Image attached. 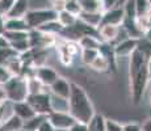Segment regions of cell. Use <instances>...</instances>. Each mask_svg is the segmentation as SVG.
Returning a JSON list of instances; mask_svg holds the SVG:
<instances>
[{
	"label": "cell",
	"instance_id": "1",
	"mask_svg": "<svg viewBox=\"0 0 151 131\" xmlns=\"http://www.w3.org/2000/svg\"><path fill=\"white\" fill-rule=\"evenodd\" d=\"M129 83H130V94L133 102L139 104L143 97L145 89L147 88L150 79L147 74L146 60L147 57L141 49H135L129 55Z\"/></svg>",
	"mask_w": 151,
	"mask_h": 131
},
{
	"label": "cell",
	"instance_id": "2",
	"mask_svg": "<svg viewBox=\"0 0 151 131\" xmlns=\"http://www.w3.org/2000/svg\"><path fill=\"white\" fill-rule=\"evenodd\" d=\"M67 100L68 113L75 118V121L88 125L95 117V107L83 87L76 83H71V91Z\"/></svg>",
	"mask_w": 151,
	"mask_h": 131
},
{
	"label": "cell",
	"instance_id": "3",
	"mask_svg": "<svg viewBox=\"0 0 151 131\" xmlns=\"http://www.w3.org/2000/svg\"><path fill=\"white\" fill-rule=\"evenodd\" d=\"M3 87H4L8 102L14 104V102L27 101L29 92H28V79L25 76H22V75L12 76Z\"/></svg>",
	"mask_w": 151,
	"mask_h": 131
},
{
	"label": "cell",
	"instance_id": "4",
	"mask_svg": "<svg viewBox=\"0 0 151 131\" xmlns=\"http://www.w3.org/2000/svg\"><path fill=\"white\" fill-rule=\"evenodd\" d=\"M58 12H55L53 8H43V9H30L25 14L24 20L30 29H38L40 26L45 25L46 22H50L57 20Z\"/></svg>",
	"mask_w": 151,
	"mask_h": 131
},
{
	"label": "cell",
	"instance_id": "5",
	"mask_svg": "<svg viewBox=\"0 0 151 131\" xmlns=\"http://www.w3.org/2000/svg\"><path fill=\"white\" fill-rule=\"evenodd\" d=\"M27 102L30 105V107L34 110L36 114L49 115L51 113L50 93H47V92L36 93V94H29L27 97Z\"/></svg>",
	"mask_w": 151,
	"mask_h": 131
},
{
	"label": "cell",
	"instance_id": "6",
	"mask_svg": "<svg viewBox=\"0 0 151 131\" xmlns=\"http://www.w3.org/2000/svg\"><path fill=\"white\" fill-rule=\"evenodd\" d=\"M47 121L53 125L54 129L70 130L75 123V118L68 112H51L47 115Z\"/></svg>",
	"mask_w": 151,
	"mask_h": 131
},
{
	"label": "cell",
	"instance_id": "7",
	"mask_svg": "<svg viewBox=\"0 0 151 131\" xmlns=\"http://www.w3.org/2000/svg\"><path fill=\"white\" fill-rule=\"evenodd\" d=\"M33 76L45 87H50L51 84L59 77V75H58L57 71H55L54 68H51V67L41 66V67H36V68H34Z\"/></svg>",
	"mask_w": 151,
	"mask_h": 131
},
{
	"label": "cell",
	"instance_id": "8",
	"mask_svg": "<svg viewBox=\"0 0 151 131\" xmlns=\"http://www.w3.org/2000/svg\"><path fill=\"white\" fill-rule=\"evenodd\" d=\"M138 43H139V39L130 38V37L122 39L121 42H118L117 45L114 46V57L116 58L129 57V55L138 47Z\"/></svg>",
	"mask_w": 151,
	"mask_h": 131
},
{
	"label": "cell",
	"instance_id": "9",
	"mask_svg": "<svg viewBox=\"0 0 151 131\" xmlns=\"http://www.w3.org/2000/svg\"><path fill=\"white\" fill-rule=\"evenodd\" d=\"M124 17H125L124 8H120V7L112 8V9L103 12V17H101V24L100 25L108 24V25L121 26V24H122V21H124Z\"/></svg>",
	"mask_w": 151,
	"mask_h": 131
},
{
	"label": "cell",
	"instance_id": "10",
	"mask_svg": "<svg viewBox=\"0 0 151 131\" xmlns=\"http://www.w3.org/2000/svg\"><path fill=\"white\" fill-rule=\"evenodd\" d=\"M120 28L121 26L117 25H100L97 28L99 38H100L101 42L113 43L114 41H117V37L120 34Z\"/></svg>",
	"mask_w": 151,
	"mask_h": 131
},
{
	"label": "cell",
	"instance_id": "11",
	"mask_svg": "<svg viewBox=\"0 0 151 131\" xmlns=\"http://www.w3.org/2000/svg\"><path fill=\"white\" fill-rule=\"evenodd\" d=\"M70 91H71V83L68 80H66L65 77H58L50 85V93L54 96L62 98H68Z\"/></svg>",
	"mask_w": 151,
	"mask_h": 131
},
{
	"label": "cell",
	"instance_id": "12",
	"mask_svg": "<svg viewBox=\"0 0 151 131\" xmlns=\"http://www.w3.org/2000/svg\"><path fill=\"white\" fill-rule=\"evenodd\" d=\"M12 105V112L13 114H16L19 118H21L22 121H28V119H30L32 117H34L36 115V113H34V110L30 107V105H29L27 101H21V102H14V104H11Z\"/></svg>",
	"mask_w": 151,
	"mask_h": 131
},
{
	"label": "cell",
	"instance_id": "13",
	"mask_svg": "<svg viewBox=\"0 0 151 131\" xmlns=\"http://www.w3.org/2000/svg\"><path fill=\"white\" fill-rule=\"evenodd\" d=\"M29 11V1L28 0H14L12 8L5 17L7 19H24L25 14Z\"/></svg>",
	"mask_w": 151,
	"mask_h": 131
},
{
	"label": "cell",
	"instance_id": "14",
	"mask_svg": "<svg viewBox=\"0 0 151 131\" xmlns=\"http://www.w3.org/2000/svg\"><path fill=\"white\" fill-rule=\"evenodd\" d=\"M1 25L4 30L9 31H29L27 21L24 19H4L1 20Z\"/></svg>",
	"mask_w": 151,
	"mask_h": 131
},
{
	"label": "cell",
	"instance_id": "15",
	"mask_svg": "<svg viewBox=\"0 0 151 131\" xmlns=\"http://www.w3.org/2000/svg\"><path fill=\"white\" fill-rule=\"evenodd\" d=\"M55 47H57V51H58V57H59V60L63 66H70L74 60V57L71 55V52L68 51L67 46H66V39H63L60 37V42L59 41H55Z\"/></svg>",
	"mask_w": 151,
	"mask_h": 131
},
{
	"label": "cell",
	"instance_id": "16",
	"mask_svg": "<svg viewBox=\"0 0 151 131\" xmlns=\"http://www.w3.org/2000/svg\"><path fill=\"white\" fill-rule=\"evenodd\" d=\"M22 127H24V121L16 114H12L1 122L0 131H22Z\"/></svg>",
	"mask_w": 151,
	"mask_h": 131
},
{
	"label": "cell",
	"instance_id": "17",
	"mask_svg": "<svg viewBox=\"0 0 151 131\" xmlns=\"http://www.w3.org/2000/svg\"><path fill=\"white\" fill-rule=\"evenodd\" d=\"M101 17H103V13L101 12H80L78 14V20H80L86 25L95 28V29H97L100 26Z\"/></svg>",
	"mask_w": 151,
	"mask_h": 131
},
{
	"label": "cell",
	"instance_id": "18",
	"mask_svg": "<svg viewBox=\"0 0 151 131\" xmlns=\"http://www.w3.org/2000/svg\"><path fill=\"white\" fill-rule=\"evenodd\" d=\"M57 21L59 22L63 28H71L76 24L78 21V17L75 14L67 12L66 9H62L58 12V16H57Z\"/></svg>",
	"mask_w": 151,
	"mask_h": 131
},
{
	"label": "cell",
	"instance_id": "19",
	"mask_svg": "<svg viewBox=\"0 0 151 131\" xmlns=\"http://www.w3.org/2000/svg\"><path fill=\"white\" fill-rule=\"evenodd\" d=\"M82 8V12H101L103 13V5L101 0H78Z\"/></svg>",
	"mask_w": 151,
	"mask_h": 131
},
{
	"label": "cell",
	"instance_id": "20",
	"mask_svg": "<svg viewBox=\"0 0 151 131\" xmlns=\"http://www.w3.org/2000/svg\"><path fill=\"white\" fill-rule=\"evenodd\" d=\"M50 105L51 112H68V100L54 96L50 93Z\"/></svg>",
	"mask_w": 151,
	"mask_h": 131
},
{
	"label": "cell",
	"instance_id": "21",
	"mask_svg": "<svg viewBox=\"0 0 151 131\" xmlns=\"http://www.w3.org/2000/svg\"><path fill=\"white\" fill-rule=\"evenodd\" d=\"M78 43H79L80 49H93V50H99L101 41L95 36H83L79 38Z\"/></svg>",
	"mask_w": 151,
	"mask_h": 131
},
{
	"label": "cell",
	"instance_id": "22",
	"mask_svg": "<svg viewBox=\"0 0 151 131\" xmlns=\"http://www.w3.org/2000/svg\"><path fill=\"white\" fill-rule=\"evenodd\" d=\"M47 118V115H41V114H36L34 117H32L30 119L24 122V127L22 131H37L38 127L41 126V123L45 119Z\"/></svg>",
	"mask_w": 151,
	"mask_h": 131
},
{
	"label": "cell",
	"instance_id": "23",
	"mask_svg": "<svg viewBox=\"0 0 151 131\" xmlns=\"http://www.w3.org/2000/svg\"><path fill=\"white\" fill-rule=\"evenodd\" d=\"M91 68L97 72H106L110 68V63L104 55L99 52V55L95 58V60L91 63Z\"/></svg>",
	"mask_w": 151,
	"mask_h": 131
},
{
	"label": "cell",
	"instance_id": "24",
	"mask_svg": "<svg viewBox=\"0 0 151 131\" xmlns=\"http://www.w3.org/2000/svg\"><path fill=\"white\" fill-rule=\"evenodd\" d=\"M38 30L43 31V33L46 34H53V36H57V34H60L63 30V26L59 24V22L57 21V20H54V21H50V22H46L45 25L40 26Z\"/></svg>",
	"mask_w": 151,
	"mask_h": 131
},
{
	"label": "cell",
	"instance_id": "25",
	"mask_svg": "<svg viewBox=\"0 0 151 131\" xmlns=\"http://www.w3.org/2000/svg\"><path fill=\"white\" fill-rule=\"evenodd\" d=\"M28 33L29 31H9V30H4L3 36L5 37V39L8 41V43L17 42V41H22V39H28Z\"/></svg>",
	"mask_w": 151,
	"mask_h": 131
},
{
	"label": "cell",
	"instance_id": "26",
	"mask_svg": "<svg viewBox=\"0 0 151 131\" xmlns=\"http://www.w3.org/2000/svg\"><path fill=\"white\" fill-rule=\"evenodd\" d=\"M134 5L137 16H146L151 8V3L149 0H134Z\"/></svg>",
	"mask_w": 151,
	"mask_h": 131
},
{
	"label": "cell",
	"instance_id": "27",
	"mask_svg": "<svg viewBox=\"0 0 151 131\" xmlns=\"http://www.w3.org/2000/svg\"><path fill=\"white\" fill-rule=\"evenodd\" d=\"M80 55H82V60L86 64L91 66V63L95 60V58L99 55V50H93V49H82L80 51Z\"/></svg>",
	"mask_w": 151,
	"mask_h": 131
},
{
	"label": "cell",
	"instance_id": "28",
	"mask_svg": "<svg viewBox=\"0 0 151 131\" xmlns=\"http://www.w3.org/2000/svg\"><path fill=\"white\" fill-rule=\"evenodd\" d=\"M16 55H19V54L12 47H9V46L8 47H0V64L4 66L11 58L16 57Z\"/></svg>",
	"mask_w": 151,
	"mask_h": 131
},
{
	"label": "cell",
	"instance_id": "29",
	"mask_svg": "<svg viewBox=\"0 0 151 131\" xmlns=\"http://www.w3.org/2000/svg\"><path fill=\"white\" fill-rule=\"evenodd\" d=\"M65 9L70 13L75 14L76 17H78V14L82 12V8H80V4L78 0H67V1H66V5H65Z\"/></svg>",
	"mask_w": 151,
	"mask_h": 131
},
{
	"label": "cell",
	"instance_id": "30",
	"mask_svg": "<svg viewBox=\"0 0 151 131\" xmlns=\"http://www.w3.org/2000/svg\"><path fill=\"white\" fill-rule=\"evenodd\" d=\"M14 0H0V17L4 19L12 8Z\"/></svg>",
	"mask_w": 151,
	"mask_h": 131
},
{
	"label": "cell",
	"instance_id": "31",
	"mask_svg": "<svg viewBox=\"0 0 151 131\" xmlns=\"http://www.w3.org/2000/svg\"><path fill=\"white\" fill-rule=\"evenodd\" d=\"M11 77H12V75H11V72L8 71L7 67L0 64V85H4Z\"/></svg>",
	"mask_w": 151,
	"mask_h": 131
},
{
	"label": "cell",
	"instance_id": "32",
	"mask_svg": "<svg viewBox=\"0 0 151 131\" xmlns=\"http://www.w3.org/2000/svg\"><path fill=\"white\" fill-rule=\"evenodd\" d=\"M105 131H122V125L112 119H105Z\"/></svg>",
	"mask_w": 151,
	"mask_h": 131
},
{
	"label": "cell",
	"instance_id": "33",
	"mask_svg": "<svg viewBox=\"0 0 151 131\" xmlns=\"http://www.w3.org/2000/svg\"><path fill=\"white\" fill-rule=\"evenodd\" d=\"M66 1H67V0H49V3H50L51 8H53L55 12H59V11L65 9Z\"/></svg>",
	"mask_w": 151,
	"mask_h": 131
},
{
	"label": "cell",
	"instance_id": "34",
	"mask_svg": "<svg viewBox=\"0 0 151 131\" xmlns=\"http://www.w3.org/2000/svg\"><path fill=\"white\" fill-rule=\"evenodd\" d=\"M117 1H118V0H101L103 12L112 9V8H116V7H117Z\"/></svg>",
	"mask_w": 151,
	"mask_h": 131
},
{
	"label": "cell",
	"instance_id": "35",
	"mask_svg": "<svg viewBox=\"0 0 151 131\" xmlns=\"http://www.w3.org/2000/svg\"><path fill=\"white\" fill-rule=\"evenodd\" d=\"M122 131H142V129H141V125L132 122V123L122 125Z\"/></svg>",
	"mask_w": 151,
	"mask_h": 131
},
{
	"label": "cell",
	"instance_id": "36",
	"mask_svg": "<svg viewBox=\"0 0 151 131\" xmlns=\"http://www.w3.org/2000/svg\"><path fill=\"white\" fill-rule=\"evenodd\" d=\"M37 131H55V129L53 127V125L47 121V118H46L45 121L41 123V126L38 127V130H37Z\"/></svg>",
	"mask_w": 151,
	"mask_h": 131
},
{
	"label": "cell",
	"instance_id": "37",
	"mask_svg": "<svg viewBox=\"0 0 151 131\" xmlns=\"http://www.w3.org/2000/svg\"><path fill=\"white\" fill-rule=\"evenodd\" d=\"M8 104L9 102H5L4 105H1L0 106V125H1V122L4 121L5 118H8L9 115H7V107H8ZM12 115V114H11Z\"/></svg>",
	"mask_w": 151,
	"mask_h": 131
},
{
	"label": "cell",
	"instance_id": "38",
	"mask_svg": "<svg viewBox=\"0 0 151 131\" xmlns=\"http://www.w3.org/2000/svg\"><path fill=\"white\" fill-rule=\"evenodd\" d=\"M68 131H88V126L84 123H80V122H76Z\"/></svg>",
	"mask_w": 151,
	"mask_h": 131
},
{
	"label": "cell",
	"instance_id": "39",
	"mask_svg": "<svg viewBox=\"0 0 151 131\" xmlns=\"http://www.w3.org/2000/svg\"><path fill=\"white\" fill-rule=\"evenodd\" d=\"M5 102H8V100H7V94H5L4 87L0 85V106H1V105H4Z\"/></svg>",
	"mask_w": 151,
	"mask_h": 131
},
{
	"label": "cell",
	"instance_id": "40",
	"mask_svg": "<svg viewBox=\"0 0 151 131\" xmlns=\"http://www.w3.org/2000/svg\"><path fill=\"white\" fill-rule=\"evenodd\" d=\"M142 131H151V118H149L143 125L141 126Z\"/></svg>",
	"mask_w": 151,
	"mask_h": 131
},
{
	"label": "cell",
	"instance_id": "41",
	"mask_svg": "<svg viewBox=\"0 0 151 131\" xmlns=\"http://www.w3.org/2000/svg\"><path fill=\"white\" fill-rule=\"evenodd\" d=\"M8 46H9L8 41L5 39V37L3 34H0V47H8Z\"/></svg>",
	"mask_w": 151,
	"mask_h": 131
},
{
	"label": "cell",
	"instance_id": "42",
	"mask_svg": "<svg viewBox=\"0 0 151 131\" xmlns=\"http://www.w3.org/2000/svg\"><path fill=\"white\" fill-rule=\"evenodd\" d=\"M146 67H147V74H149V79L151 80V55L146 60Z\"/></svg>",
	"mask_w": 151,
	"mask_h": 131
},
{
	"label": "cell",
	"instance_id": "43",
	"mask_svg": "<svg viewBox=\"0 0 151 131\" xmlns=\"http://www.w3.org/2000/svg\"><path fill=\"white\" fill-rule=\"evenodd\" d=\"M129 1V0H118L117 1V7H120V8H122L125 4H126V3Z\"/></svg>",
	"mask_w": 151,
	"mask_h": 131
},
{
	"label": "cell",
	"instance_id": "44",
	"mask_svg": "<svg viewBox=\"0 0 151 131\" xmlns=\"http://www.w3.org/2000/svg\"><path fill=\"white\" fill-rule=\"evenodd\" d=\"M3 31H4V29H3V25H1V21H0V34H3Z\"/></svg>",
	"mask_w": 151,
	"mask_h": 131
},
{
	"label": "cell",
	"instance_id": "45",
	"mask_svg": "<svg viewBox=\"0 0 151 131\" xmlns=\"http://www.w3.org/2000/svg\"><path fill=\"white\" fill-rule=\"evenodd\" d=\"M55 131H68V130H62V129H55Z\"/></svg>",
	"mask_w": 151,
	"mask_h": 131
},
{
	"label": "cell",
	"instance_id": "46",
	"mask_svg": "<svg viewBox=\"0 0 151 131\" xmlns=\"http://www.w3.org/2000/svg\"><path fill=\"white\" fill-rule=\"evenodd\" d=\"M149 83H150V89H151V80H150V81H149Z\"/></svg>",
	"mask_w": 151,
	"mask_h": 131
},
{
	"label": "cell",
	"instance_id": "47",
	"mask_svg": "<svg viewBox=\"0 0 151 131\" xmlns=\"http://www.w3.org/2000/svg\"><path fill=\"white\" fill-rule=\"evenodd\" d=\"M150 104H151V97H150Z\"/></svg>",
	"mask_w": 151,
	"mask_h": 131
},
{
	"label": "cell",
	"instance_id": "48",
	"mask_svg": "<svg viewBox=\"0 0 151 131\" xmlns=\"http://www.w3.org/2000/svg\"><path fill=\"white\" fill-rule=\"evenodd\" d=\"M1 20H3V19H1V17H0V21H1Z\"/></svg>",
	"mask_w": 151,
	"mask_h": 131
}]
</instances>
